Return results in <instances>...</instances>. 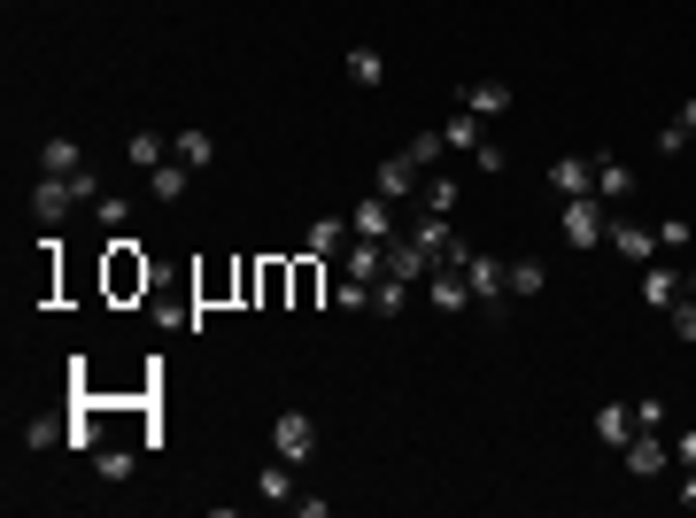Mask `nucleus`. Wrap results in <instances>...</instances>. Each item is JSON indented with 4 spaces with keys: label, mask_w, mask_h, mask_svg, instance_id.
Returning a JSON list of instances; mask_svg holds the SVG:
<instances>
[{
    "label": "nucleus",
    "mask_w": 696,
    "mask_h": 518,
    "mask_svg": "<svg viewBox=\"0 0 696 518\" xmlns=\"http://www.w3.org/2000/svg\"><path fill=\"white\" fill-rule=\"evenodd\" d=\"M93 186H101L93 171H78V178H39V186H31V217H39V225H62L78 201H93Z\"/></svg>",
    "instance_id": "obj_1"
},
{
    "label": "nucleus",
    "mask_w": 696,
    "mask_h": 518,
    "mask_svg": "<svg viewBox=\"0 0 696 518\" xmlns=\"http://www.w3.org/2000/svg\"><path fill=\"white\" fill-rule=\"evenodd\" d=\"M557 232H565L573 248H604V232H612V209H604L596 193H573V201H557Z\"/></svg>",
    "instance_id": "obj_2"
},
{
    "label": "nucleus",
    "mask_w": 696,
    "mask_h": 518,
    "mask_svg": "<svg viewBox=\"0 0 696 518\" xmlns=\"http://www.w3.org/2000/svg\"><path fill=\"white\" fill-rule=\"evenodd\" d=\"M109 295L117 302H132V295H148V256H140V240H109Z\"/></svg>",
    "instance_id": "obj_3"
},
{
    "label": "nucleus",
    "mask_w": 696,
    "mask_h": 518,
    "mask_svg": "<svg viewBox=\"0 0 696 518\" xmlns=\"http://www.w3.org/2000/svg\"><path fill=\"white\" fill-rule=\"evenodd\" d=\"M465 279H473V310H488V318H511V310H504V295H511V287H504V263H496V256H480V248H473Z\"/></svg>",
    "instance_id": "obj_4"
},
{
    "label": "nucleus",
    "mask_w": 696,
    "mask_h": 518,
    "mask_svg": "<svg viewBox=\"0 0 696 518\" xmlns=\"http://www.w3.org/2000/svg\"><path fill=\"white\" fill-rule=\"evenodd\" d=\"M604 248H612V256H627V263H658V256H666V248H658V232H650V225H635V217H612Z\"/></svg>",
    "instance_id": "obj_5"
},
{
    "label": "nucleus",
    "mask_w": 696,
    "mask_h": 518,
    "mask_svg": "<svg viewBox=\"0 0 696 518\" xmlns=\"http://www.w3.org/2000/svg\"><path fill=\"white\" fill-rule=\"evenodd\" d=\"M271 449H279L287 465L318 457V426H310V410H279V426H271Z\"/></svg>",
    "instance_id": "obj_6"
},
{
    "label": "nucleus",
    "mask_w": 696,
    "mask_h": 518,
    "mask_svg": "<svg viewBox=\"0 0 696 518\" xmlns=\"http://www.w3.org/2000/svg\"><path fill=\"white\" fill-rule=\"evenodd\" d=\"M457 109H473L480 124H488V117H511V86H504V78H465V86H457Z\"/></svg>",
    "instance_id": "obj_7"
},
{
    "label": "nucleus",
    "mask_w": 696,
    "mask_h": 518,
    "mask_svg": "<svg viewBox=\"0 0 696 518\" xmlns=\"http://www.w3.org/2000/svg\"><path fill=\"white\" fill-rule=\"evenodd\" d=\"M348 232H356V240H395V201H387V193H364V201L348 209Z\"/></svg>",
    "instance_id": "obj_8"
},
{
    "label": "nucleus",
    "mask_w": 696,
    "mask_h": 518,
    "mask_svg": "<svg viewBox=\"0 0 696 518\" xmlns=\"http://www.w3.org/2000/svg\"><path fill=\"white\" fill-rule=\"evenodd\" d=\"M341 279H356V287L387 279V240H348L341 248Z\"/></svg>",
    "instance_id": "obj_9"
},
{
    "label": "nucleus",
    "mask_w": 696,
    "mask_h": 518,
    "mask_svg": "<svg viewBox=\"0 0 696 518\" xmlns=\"http://www.w3.org/2000/svg\"><path fill=\"white\" fill-rule=\"evenodd\" d=\"M426 302H434V310H473V279H465L457 263H434V279H426Z\"/></svg>",
    "instance_id": "obj_10"
},
{
    "label": "nucleus",
    "mask_w": 696,
    "mask_h": 518,
    "mask_svg": "<svg viewBox=\"0 0 696 518\" xmlns=\"http://www.w3.org/2000/svg\"><path fill=\"white\" fill-rule=\"evenodd\" d=\"M619 457H627V472H635V480H658V472L674 465V441H658V434H635Z\"/></svg>",
    "instance_id": "obj_11"
},
{
    "label": "nucleus",
    "mask_w": 696,
    "mask_h": 518,
    "mask_svg": "<svg viewBox=\"0 0 696 518\" xmlns=\"http://www.w3.org/2000/svg\"><path fill=\"white\" fill-rule=\"evenodd\" d=\"M549 186H557V201L596 193V156H557V163H549Z\"/></svg>",
    "instance_id": "obj_12"
},
{
    "label": "nucleus",
    "mask_w": 696,
    "mask_h": 518,
    "mask_svg": "<svg viewBox=\"0 0 696 518\" xmlns=\"http://www.w3.org/2000/svg\"><path fill=\"white\" fill-rule=\"evenodd\" d=\"M387 271L410 279V287H426V279H434V248H418V240H387Z\"/></svg>",
    "instance_id": "obj_13"
},
{
    "label": "nucleus",
    "mask_w": 696,
    "mask_h": 518,
    "mask_svg": "<svg viewBox=\"0 0 696 518\" xmlns=\"http://www.w3.org/2000/svg\"><path fill=\"white\" fill-rule=\"evenodd\" d=\"M682 295H689V279H682L674 263H643V302H650V310H674Z\"/></svg>",
    "instance_id": "obj_14"
},
{
    "label": "nucleus",
    "mask_w": 696,
    "mask_h": 518,
    "mask_svg": "<svg viewBox=\"0 0 696 518\" xmlns=\"http://www.w3.org/2000/svg\"><path fill=\"white\" fill-rule=\"evenodd\" d=\"M418 186H426V171H418V163H410V156L395 148V156L379 163V186H371V193H387V201H402V193H418Z\"/></svg>",
    "instance_id": "obj_15"
},
{
    "label": "nucleus",
    "mask_w": 696,
    "mask_h": 518,
    "mask_svg": "<svg viewBox=\"0 0 696 518\" xmlns=\"http://www.w3.org/2000/svg\"><path fill=\"white\" fill-rule=\"evenodd\" d=\"M348 240H356V232H348V217H318V225L302 232V256H318V263H326V256H341Z\"/></svg>",
    "instance_id": "obj_16"
},
{
    "label": "nucleus",
    "mask_w": 696,
    "mask_h": 518,
    "mask_svg": "<svg viewBox=\"0 0 696 518\" xmlns=\"http://www.w3.org/2000/svg\"><path fill=\"white\" fill-rule=\"evenodd\" d=\"M78 171H86L78 140H62V132H54V140H39V178H78Z\"/></svg>",
    "instance_id": "obj_17"
},
{
    "label": "nucleus",
    "mask_w": 696,
    "mask_h": 518,
    "mask_svg": "<svg viewBox=\"0 0 696 518\" xmlns=\"http://www.w3.org/2000/svg\"><path fill=\"white\" fill-rule=\"evenodd\" d=\"M504 287H511L519 302H534V295H549V263H541V256H519V263H504Z\"/></svg>",
    "instance_id": "obj_18"
},
{
    "label": "nucleus",
    "mask_w": 696,
    "mask_h": 518,
    "mask_svg": "<svg viewBox=\"0 0 696 518\" xmlns=\"http://www.w3.org/2000/svg\"><path fill=\"white\" fill-rule=\"evenodd\" d=\"M140 186H148V201H186V186H193V171H186V163H156V171L140 178Z\"/></svg>",
    "instance_id": "obj_19"
},
{
    "label": "nucleus",
    "mask_w": 696,
    "mask_h": 518,
    "mask_svg": "<svg viewBox=\"0 0 696 518\" xmlns=\"http://www.w3.org/2000/svg\"><path fill=\"white\" fill-rule=\"evenodd\" d=\"M171 156H178V163H186V171H209V163H217V140H209L201 124H186V132H178V140H171Z\"/></svg>",
    "instance_id": "obj_20"
},
{
    "label": "nucleus",
    "mask_w": 696,
    "mask_h": 518,
    "mask_svg": "<svg viewBox=\"0 0 696 518\" xmlns=\"http://www.w3.org/2000/svg\"><path fill=\"white\" fill-rule=\"evenodd\" d=\"M635 193V171L619 156H596V201H627Z\"/></svg>",
    "instance_id": "obj_21"
},
{
    "label": "nucleus",
    "mask_w": 696,
    "mask_h": 518,
    "mask_svg": "<svg viewBox=\"0 0 696 518\" xmlns=\"http://www.w3.org/2000/svg\"><path fill=\"white\" fill-rule=\"evenodd\" d=\"M596 441L627 449V441H635V410H627V402H604V410H596Z\"/></svg>",
    "instance_id": "obj_22"
},
{
    "label": "nucleus",
    "mask_w": 696,
    "mask_h": 518,
    "mask_svg": "<svg viewBox=\"0 0 696 518\" xmlns=\"http://www.w3.org/2000/svg\"><path fill=\"white\" fill-rule=\"evenodd\" d=\"M125 156H132V171L148 178L156 163H171V140H163V132H132V140H125Z\"/></svg>",
    "instance_id": "obj_23"
},
{
    "label": "nucleus",
    "mask_w": 696,
    "mask_h": 518,
    "mask_svg": "<svg viewBox=\"0 0 696 518\" xmlns=\"http://www.w3.org/2000/svg\"><path fill=\"white\" fill-rule=\"evenodd\" d=\"M348 78H356L364 93H371V86H387V54H379V47H348Z\"/></svg>",
    "instance_id": "obj_24"
},
{
    "label": "nucleus",
    "mask_w": 696,
    "mask_h": 518,
    "mask_svg": "<svg viewBox=\"0 0 696 518\" xmlns=\"http://www.w3.org/2000/svg\"><path fill=\"white\" fill-rule=\"evenodd\" d=\"M402 302H410V279H395V271H387V279H371V318H395Z\"/></svg>",
    "instance_id": "obj_25"
},
{
    "label": "nucleus",
    "mask_w": 696,
    "mask_h": 518,
    "mask_svg": "<svg viewBox=\"0 0 696 518\" xmlns=\"http://www.w3.org/2000/svg\"><path fill=\"white\" fill-rule=\"evenodd\" d=\"M256 496H264V504H295V465H287V457H279V465H264Z\"/></svg>",
    "instance_id": "obj_26"
},
{
    "label": "nucleus",
    "mask_w": 696,
    "mask_h": 518,
    "mask_svg": "<svg viewBox=\"0 0 696 518\" xmlns=\"http://www.w3.org/2000/svg\"><path fill=\"white\" fill-rule=\"evenodd\" d=\"M418 193H426V209H434V217H457V193H465V186H457V178H441V171H426V186H418Z\"/></svg>",
    "instance_id": "obj_27"
},
{
    "label": "nucleus",
    "mask_w": 696,
    "mask_h": 518,
    "mask_svg": "<svg viewBox=\"0 0 696 518\" xmlns=\"http://www.w3.org/2000/svg\"><path fill=\"white\" fill-rule=\"evenodd\" d=\"M689 140H696V101H682V109H674V124L658 132V148H666V156H682Z\"/></svg>",
    "instance_id": "obj_28"
},
{
    "label": "nucleus",
    "mask_w": 696,
    "mask_h": 518,
    "mask_svg": "<svg viewBox=\"0 0 696 518\" xmlns=\"http://www.w3.org/2000/svg\"><path fill=\"white\" fill-rule=\"evenodd\" d=\"M441 140H449V148H465V156H473V148H480V140H488V132H480V117H473V109H457V117H449V124H441Z\"/></svg>",
    "instance_id": "obj_29"
},
{
    "label": "nucleus",
    "mask_w": 696,
    "mask_h": 518,
    "mask_svg": "<svg viewBox=\"0 0 696 518\" xmlns=\"http://www.w3.org/2000/svg\"><path fill=\"white\" fill-rule=\"evenodd\" d=\"M318 271H326L318 256H302V263H295V310H318V287H326Z\"/></svg>",
    "instance_id": "obj_30"
},
{
    "label": "nucleus",
    "mask_w": 696,
    "mask_h": 518,
    "mask_svg": "<svg viewBox=\"0 0 696 518\" xmlns=\"http://www.w3.org/2000/svg\"><path fill=\"white\" fill-rule=\"evenodd\" d=\"M132 465H140V457H132L125 441H117V449H109V441L93 449V472H101V480H132Z\"/></svg>",
    "instance_id": "obj_31"
},
{
    "label": "nucleus",
    "mask_w": 696,
    "mask_h": 518,
    "mask_svg": "<svg viewBox=\"0 0 696 518\" xmlns=\"http://www.w3.org/2000/svg\"><path fill=\"white\" fill-rule=\"evenodd\" d=\"M402 156H410L418 171H434V163L449 156V140H441V132H418V140H402Z\"/></svg>",
    "instance_id": "obj_32"
},
{
    "label": "nucleus",
    "mask_w": 696,
    "mask_h": 518,
    "mask_svg": "<svg viewBox=\"0 0 696 518\" xmlns=\"http://www.w3.org/2000/svg\"><path fill=\"white\" fill-rule=\"evenodd\" d=\"M93 217H101L109 232H125V217H132V201H125V193H93Z\"/></svg>",
    "instance_id": "obj_33"
},
{
    "label": "nucleus",
    "mask_w": 696,
    "mask_h": 518,
    "mask_svg": "<svg viewBox=\"0 0 696 518\" xmlns=\"http://www.w3.org/2000/svg\"><path fill=\"white\" fill-rule=\"evenodd\" d=\"M54 441H70V426H54V418H31L23 426V449H54Z\"/></svg>",
    "instance_id": "obj_34"
},
{
    "label": "nucleus",
    "mask_w": 696,
    "mask_h": 518,
    "mask_svg": "<svg viewBox=\"0 0 696 518\" xmlns=\"http://www.w3.org/2000/svg\"><path fill=\"white\" fill-rule=\"evenodd\" d=\"M666 418H674V410H666L658 395H643V402H635V426H643V434H666Z\"/></svg>",
    "instance_id": "obj_35"
},
{
    "label": "nucleus",
    "mask_w": 696,
    "mask_h": 518,
    "mask_svg": "<svg viewBox=\"0 0 696 518\" xmlns=\"http://www.w3.org/2000/svg\"><path fill=\"white\" fill-rule=\"evenodd\" d=\"M650 232H658V248H689V217H658Z\"/></svg>",
    "instance_id": "obj_36"
},
{
    "label": "nucleus",
    "mask_w": 696,
    "mask_h": 518,
    "mask_svg": "<svg viewBox=\"0 0 696 518\" xmlns=\"http://www.w3.org/2000/svg\"><path fill=\"white\" fill-rule=\"evenodd\" d=\"M674 333L696 348V295H682V302H674Z\"/></svg>",
    "instance_id": "obj_37"
},
{
    "label": "nucleus",
    "mask_w": 696,
    "mask_h": 518,
    "mask_svg": "<svg viewBox=\"0 0 696 518\" xmlns=\"http://www.w3.org/2000/svg\"><path fill=\"white\" fill-rule=\"evenodd\" d=\"M674 504H682V511H696V465H682V488H674Z\"/></svg>",
    "instance_id": "obj_38"
},
{
    "label": "nucleus",
    "mask_w": 696,
    "mask_h": 518,
    "mask_svg": "<svg viewBox=\"0 0 696 518\" xmlns=\"http://www.w3.org/2000/svg\"><path fill=\"white\" fill-rule=\"evenodd\" d=\"M674 465H696V434H674Z\"/></svg>",
    "instance_id": "obj_39"
},
{
    "label": "nucleus",
    "mask_w": 696,
    "mask_h": 518,
    "mask_svg": "<svg viewBox=\"0 0 696 518\" xmlns=\"http://www.w3.org/2000/svg\"><path fill=\"white\" fill-rule=\"evenodd\" d=\"M682 279H689V295H696V263H689V271H682Z\"/></svg>",
    "instance_id": "obj_40"
}]
</instances>
